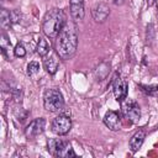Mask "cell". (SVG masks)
<instances>
[{"label": "cell", "mask_w": 158, "mask_h": 158, "mask_svg": "<svg viewBox=\"0 0 158 158\" xmlns=\"http://www.w3.org/2000/svg\"><path fill=\"white\" fill-rule=\"evenodd\" d=\"M54 49L63 60L70 59L78 48V28L74 21H67L59 35L54 38Z\"/></svg>", "instance_id": "6da1fadb"}, {"label": "cell", "mask_w": 158, "mask_h": 158, "mask_svg": "<svg viewBox=\"0 0 158 158\" xmlns=\"http://www.w3.org/2000/svg\"><path fill=\"white\" fill-rule=\"evenodd\" d=\"M67 23V16L62 9H52L46 12L42 21V32L48 38H56L64 25Z\"/></svg>", "instance_id": "7a4b0ae2"}, {"label": "cell", "mask_w": 158, "mask_h": 158, "mask_svg": "<svg viewBox=\"0 0 158 158\" xmlns=\"http://www.w3.org/2000/svg\"><path fill=\"white\" fill-rule=\"evenodd\" d=\"M43 106L47 111L49 112H59L64 107V99L63 94L53 88V89H47L43 94Z\"/></svg>", "instance_id": "3957f363"}, {"label": "cell", "mask_w": 158, "mask_h": 158, "mask_svg": "<svg viewBox=\"0 0 158 158\" xmlns=\"http://www.w3.org/2000/svg\"><path fill=\"white\" fill-rule=\"evenodd\" d=\"M47 147H48V152L53 157H62V158L77 157L75 152L73 151L68 141H63L60 138H49L47 141Z\"/></svg>", "instance_id": "277c9868"}, {"label": "cell", "mask_w": 158, "mask_h": 158, "mask_svg": "<svg viewBox=\"0 0 158 158\" xmlns=\"http://www.w3.org/2000/svg\"><path fill=\"white\" fill-rule=\"evenodd\" d=\"M121 110H122V114H123L125 118H127L132 123H136V122L139 121V118H141V109H139V105L135 100L126 98V100L122 101Z\"/></svg>", "instance_id": "5b68a950"}, {"label": "cell", "mask_w": 158, "mask_h": 158, "mask_svg": "<svg viewBox=\"0 0 158 158\" xmlns=\"http://www.w3.org/2000/svg\"><path fill=\"white\" fill-rule=\"evenodd\" d=\"M70 128H72V120L69 116H67L64 114H60L52 120L51 130L53 133H56L58 136L67 135L70 131Z\"/></svg>", "instance_id": "8992f818"}, {"label": "cell", "mask_w": 158, "mask_h": 158, "mask_svg": "<svg viewBox=\"0 0 158 158\" xmlns=\"http://www.w3.org/2000/svg\"><path fill=\"white\" fill-rule=\"evenodd\" d=\"M112 93H114L115 99L118 102H122L127 98V94H128V84L120 75L116 77L114 79V81H112Z\"/></svg>", "instance_id": "52a82bcc"}, {"label": "cell", "mask_w": 158, "mask_h": 158, "mask_svg": "<svg viewBox=\"0 0 158 158\" xmlns=\"http://www.w3.org/2000/svg\"><path fill=\"white\" fill-rule=\"evenodd\" d=\"M44 127H46V120L43 117L35 118L25 128V135L28 138H35V137L40 136L44 131Z\"/></svg>", "instance_id": "ba28073f"}, {"label": "cell", "mask_w": 158, "mask_h": 158, "mask_svg": "<svg viewBox=\"0 0 158 158\" xmlns=\"http://www.w3.org/2000/svg\"><path fill=\"white\" fill-rule=\"evenodd\" d=\"M102 120H104L105 126L111 131H118L121 128V126H122L121 115H120L118 111H114V110L106 111V114H105Z\"/></svg>", "instance_id": "9c48e42d"}, {"label": "cell", "mask_w": 158, "mask_h": 158, "mask_svg": "<svg viewBox=\"0 0 158 158\" xmlns=\"http://www.w3.org/2000/svg\"><path fill=\"white\" fill-rule=\"evenodd\" d=\"M59 59H60V57L58 56L56 49L54 51L51 49L49 53L46 57H43V65H44V69L48 74H51V75L56 74L58 65H59Z\"/></svg>", "instance_id": "30bf717a"}, {"label": "cell", "mask_w": 158, "mask_h": 158, "mask_svg": "<svg viewBox=\"0 0 158 158\" xmlns=\"http://www.w3.org/2000/svg\"><path fill=\"white\" fill-rule=\"evenodd\" d=\"M69 10L70 16L74 22L81 21L84 19V0H69Z\"/></svg>", "instance_id": "8fae6325"}, {"label": "cell", "mask_w": 158, "mask_h": 158, "mask_svg": "<svg viewBox=\"0 0 158 158\" xmlns=\"http://www.w3.org/2000/svg\"><path fill=\"white\" fill-rule=\"evenodd\" d=\"M109 15H110V7L106 2H99L91 10V16L96 22H105Z\"/></svg>", "instance_id": "7c38bea8"}, {"label": "cell", "mask_w": 158, "mask_h": 158, "mask_svg": "<svg viewBox=\"0 0 158 158\" xmlns=\"http://www.w3.org/2000/svg\"><path fill=\"white\" fill-rule=\"evenodd\" d=\"M144 138H146V133H144L143 130L136 131V132L133 133V136L130 138V142H128L131 151H132V152H137V151L142 147V144H143V142H144Z\"/></svg>", "instance_id": "4fadbf2b"}, {"label": "cell", "mask_w": 158, "mask_h": 158, "mask_svg": "<svg viewBox=\"0 0 158 158\" xmlns=\"http://www.w3.org/2000/svg\"><path fill=\"white\" fill-rule=\"evenodd\" d=\"M36 49H37V53L43 58V57H46V56L49 53V51H51V46H49L48 41H47L44 37H40V38H38V43H37Z\"/></svg>", "instance_id": "5bb4252c"}, {"label": "cell", "mask_w": 158, "mask_h": 158, "mask_svg": "<svg viewBox=\"0 0 158 158\" xmlns=\"http://www.w3.org/2000/svg\"><path fill=\"white\" fill-rule=\"evenodd\" d=\"M0 46H1V52H2V54H4L7 59H10L11 42H10V40L7 38V36H6L5 33H1V36H0Z\"/></svg>", "instance_id": "9a60e30c"}, {"label": "cell", "mask_w": 158, "mask_h": 158, "mask_svg": "<svg viewBox=\"0 0 158 158\" xmlns=\"http://www.w3.org/2000/svg\"><path fill=\"white\" fill-rule=\"evenodd\" d=\"M40 69H41L40 63L36 60H32L27 64V75L32 79H37V77L40 74Z\"/></svg>", "instance_id": "2e32d148"}, {"label": "cell", "mask_w": 158, "mask_h": 158, "mask_svg": "<svg viewBox=\"0 0 158 158\" xmlns=\"http://www.w3.org/2000/svg\"><path fill=\"white\" fill-rule=\"evenodd\" d=\"M11 23L12 22H11V17H10V11H7L6 9H2L1 14H0V25H1L2 30L10 28Z\"/></svg>", "instance_id": "e0dca14e"}, {"label": "cell", "mask_w": 158, "mask_h": 158, "mask_svg": "<svg viewBox=\"0 0 158 158\" xmlns=\"http://www.w3.org/2000/svg\"><path fill=\"white\" fill-rule=\"evenodd\" d=\"M26 53H27V51H26L23 43H22V42H17L16 46H15V48H14V54H15V57H17V58H23V57L26 56Z\"/></svg>", "instance_id": "ac0fdd59"}, {"label": "cell", "mask_w": 158, "mask_h": 158, "mask_svg": "<svg viewBox=\"0 0 158 158\" xmlns=\"http://www.w3.org/2000/svg\"><path fill=\"white\" fill-rule=\"evenodd\" d=\"M10 17H11V22H12V23H16V22L20 21L21 14H20L17 10H12V11H10Z\"/></svg>", "instance_id": "d6986e66"}, {"label": "cell", "mask_w": 158, "mask_h": 158, "mask_svg": "<svg viewBox=\"0 0 158 158\" xmlns=\"http://www.w3.org/2000/svg\"><path fill=\"white\" fill-rule=\"evenodd\" d=\"M157 1H158V0H147V4H148V6H152V5H154Z\"/></svg>", "instance_id": "ffe728a7"}, {"label": "cell", "mask_w": 158, "mask_h": 158, "mask_svg": "<svg viewBox=\"0 0 158 158\" xmlns=\"http://www.w3.org/2000/svg\"><path fill=\"white\" fill-rule=\"evenodd\" d=\"M114 2L117 5V4H122V2H123V0H114Z\"/></svg>", "instance_id": "44dd1931"}]
</instances>
